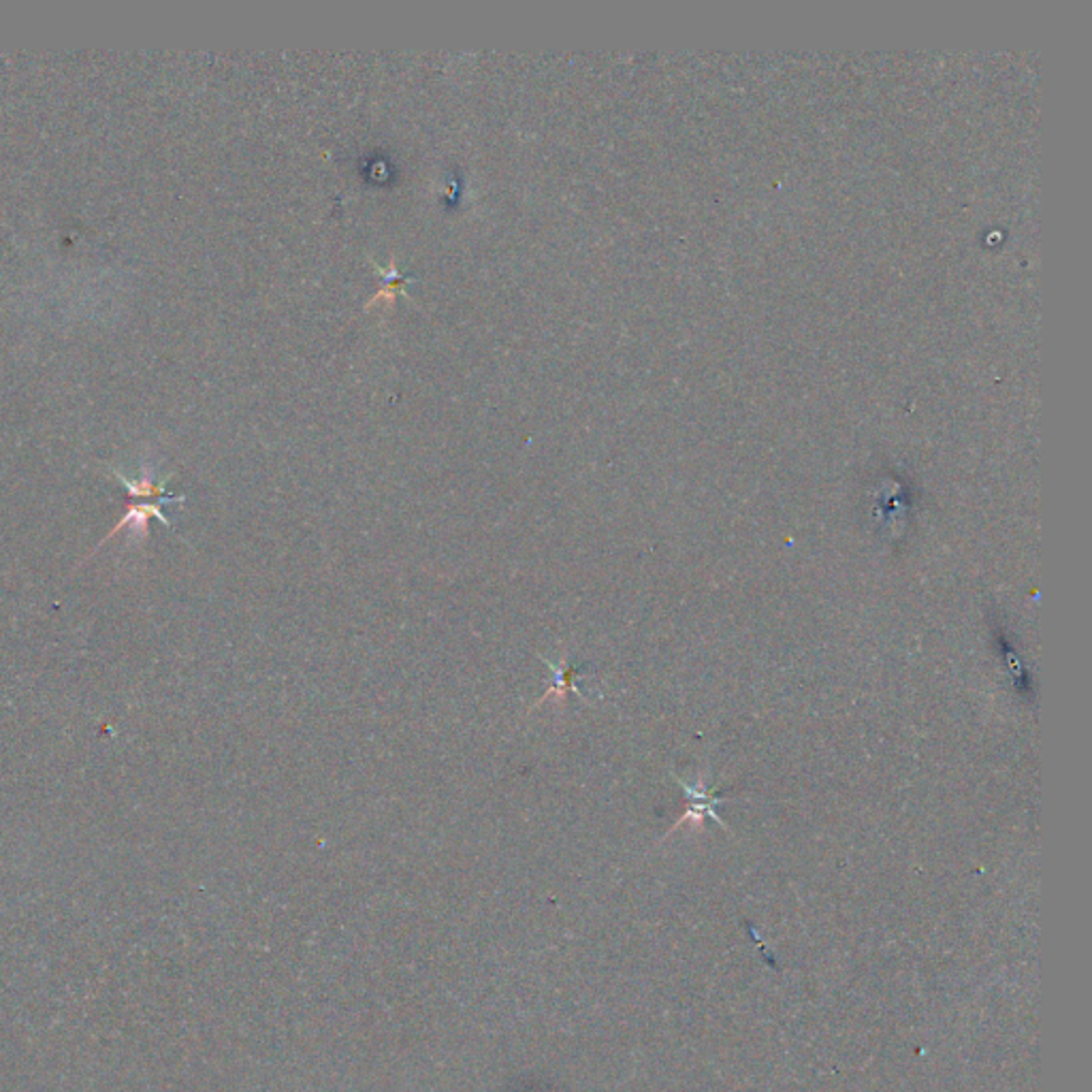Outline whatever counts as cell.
Wrapping results in <instances>:
<instances>
[{
  "label": "cell",
  "instance_id": "cell-2",
  "mask_svg": "<svg viewBox=\"0 0 1092 1092\" xmlns=\"http://www.w3.org/2000/svg\"><path fill=\"white\" fill-rule=\"evenodd\" d=\"M116 476H118V480H120L122 485L128 489V493L133 495V498H154L158 501H184V495H171L165 491V480L154 482L147 474L139 480H128L127 476L120 474V471H116Z\"/></svg>",
  "mask_w": 1092,
  "mask_h": 1092
},
{
  "label": "cell",
  "instance_id": "cell-3",
  "mask_svg": "<svg viewBox=\"0 0 1092 1092\" xmlns=\"http://www.w3.org/2000/svg\"><path fill=\"white\" fill-rule=\"evenodd\" d=\"M545 661H546V666L551 668L553 674H555V685H553V688H548V691H546L545 696L540 698L538 704H542V702L548 700V698H553V696L557 698V700H564L565 689H572V691H576V694H581V689H578L576 685H574V679L578 677V672H576L574 666L568 664V661H562V664H553V661H548V660H545Z\"/></svg>",
  "mask_w": 1092,
  "mask_h": 1092
},
{
  "label": "cell",
  "instance_id": "cell-1",
  "mask_svg": "<svg viewBox=\"0 0 1092 1092\" xmlns=\"http://www.w3.org/2000/svg\"><path fill=\"white\" fill-rule=\"evenodd\" d=\"M163 504H165V501H152V504H130V508L127 510V515H124V517L120 518V521L116 523V527H113V529L109 531V534H107L105 538L100 540V545H99L97 548H94V553H97L99 548L105 545V542H109V540L113 538V536H116L118 531H122V529L137 531V534H146V531H147V523H150V518H158L160 523L166 525V527H171L169 518H166V517L163 515V510H160V506H163ZM94 553H92V555H94Z\"/></svg>",
  "mask_w": 1092,
  "mask_h": 1092
}]
</instances>
